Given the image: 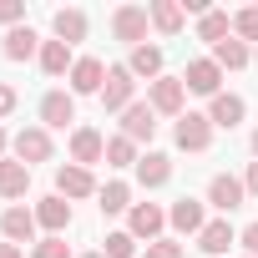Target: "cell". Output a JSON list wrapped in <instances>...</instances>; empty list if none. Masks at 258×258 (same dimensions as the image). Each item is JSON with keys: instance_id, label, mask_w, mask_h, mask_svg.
Instances as JSON below:
<instances>
[{"instance_id": "obj_1", "label": "cell", "mask_w": 258, "mask_h": 258, "mask_svg": "<svg viewBox=\"0 0 258 258\" xmlns=\"http://www.w3.org/2000/svg\"><path fill=\"white\" fill-rule=\"evenodd\" d=\"M147 26H152V16H147V6H116L111 11V36L116 41H126V46H147Z\"/></svg>"}, {"instance_id": "obj_31", "label": "cell", "mask_w": 258, "mask_h": 258, "mask_svg": "<svg viewBox=\"0 0 258 258\" xmlns=\"http://www.w3.org/2000/svg\"><path fill=\"white\" fill-rule=\"evenodd\" d=\"M101 253H106V258H132V253H137V238H132V233H106Z\"/></svg>"}, {"instance_id": "obj_2", "label": "cell", "mask_w": 258, "mask_h": 258, "mask_svg": "<svg viewBox=\"0 0 258 258\" xmlns=\"http://www.w3.org/2000/svg\"><path fill=\"white\" fill-rule=\"evenodd\" d=\"M172 137H177L182 152H208V147H213V121H208V111H182Z\"/></svg>"}, {"instance_id": "obj_25", "label": "cell", "mask_w": 258, "mask_h": 258, "mask_svg": "<svg viewBox=\"0 0 258 258\" xmlns=\"http://www.w3.org/2000/svg\"><path fill=\"white\" fill-rule=\"evenodd\" d=\"M71 66H76V56H71L66 41H46L41 46V71L46 76H71Z\"/></svg>"}, {"instance_id": "obj_11", "label": "cell", "mask_w": 258, "mask_h": 258, "mask_svg": "<svg viewBox=\"0 0 258 258\" xmlns=\"http://www.w3.org/2000/svg\"><path fill=\"white\" fill-rule=\"evenodd\" d=\"M152 132H157V111H152V101H132V106L121 111V137L152 142Z\"/></svg>"}, {"instance_id": "obj_14", "label": "cell", "mask_w": 258, "mask_h": 258, "mask_svg": "<svg viewBox=\"0 0 258 258\" xmlns=\"http://www.w3.org/2000/svg\"><path fill=\"white\" fill-rule=\"evenodd\" d=\"M36 228H41V223H36V208H21V203H16V208L0 213V233H6L16 248H21V243H31V238H36Z\"/></svg>"}, {"instance_id": "obj_7", "label": "cell", "mask_w": 258, "mask_h": 258, "mask_svg": "<svg viewBox=\"0 0 258 258\" xmlns=\"http://www.w3.org/2000/svg\"><path fill=\"white\" fill-rule=\"evenodd\" d=\"M71 96H101V86H106V66L96 61V56H76V66H71Z\"/></svg>"}, {"instance_id": "obj_36", "label": "cell", "mask_w": 258, "mask_h": 258, "mask_svg": "<svg viewBox=\"0 0 258 258\" xmlns=\"http://www.w3.org/2000/svg\"><path fill=\"white\" fill-rule=\"evenodd\" d=\"M16 101H21V96H16V86L0 81V116H11V111H16Z\"/></svg>"}, {"instance_id": "obj_21", "label": "cell", "mask_w": 258, "mask_h": 258, "mask_svg": "<svg viewBox=\"0 0 258 258\" xmlns=\"http://www.w3.org/2000/svg\"><path fill=\"white\" fill-rule=\"evenodd\" d=\"M26 192H31V167L26 162H0V198L21 203Z\"/></svg>"}, {"instance_id": "obj_22", "label": "cell", "mask_w": 258, "mask_h": 258, "mask_svg": "<svg viewBox=\"0 0 258 258\" xmlns=\"http://www.w3.org/2000/svg\"><path fill=\"white\" fill-rule=\"evenodd\" d=\"M147 16H152V26H157L162 36H177V31H182V21H187V11L177 6V0H152Z\"/></svg>"}, {"instance_id": "obj_38", "label": "cell", "mask_w": 258, "mask_h": 258, "mask_svg": "<svg viewBox=\"0 0 258 258\" xmlns=\"http://www.w3.org/2000/svg\"><path fill=\"white\" fill-rule=\"evenodd\" d=\"M0 258H26V253H21L16 243H0Z\"/></svg>"}, {"instance_id": "obj_30", "label": "cell", "mask_w": 258, "mask_h": 258, "mask_svg": "<svg viewBox=\"0 0 258 258\" xmlns=\"http://www.w3.org/2000/svg\"><path fill=\"white\" fill-rule=\"evenodd\" d=\"M233 36L248 46V41H258V6H248V11H238L233 16Z\"/></svg>"}, {"instance_id": "obj_20", "label": "cell", "mask_w": 258, "mask_h": 258, "mask_svg": "<svg viewBox=\"0 0 258 258\" xmlns=\"http://www.w3.org/2000/svg\"><path fill=\"white\" fill-rule=\"evenodd\" d=\"M233 243H238V233H233V223H228V218H213V223L198 233V248H203V253H213V258H218V253H228Z\"/></svg>"}, {"instance_id": "obj_23", "label": "cell", "mask_w": 258, "mask_h": 258, "mask_svg": "<svg viewBox=\"0 0 258 258\" xmlns=\"http://www.w3.org/2000/svg\"><path fill=\"white\" fill-rule=\"evenodd\" d=\"M126 71L132 76H147V86L162 76V46H137L132 56H126Z\"/></svg>"}, {"instance_id": "obj_32", "label": "cell", "mask_w": 258, "mask_h": 258, "mask_svg": "<svg viewBox=\"0 0 258 258\" xmlns=\"http://www.w3.org/2000/svg\"><path fill=\"white\" fill-rule=\"evenodd\" d=\"M31 258H71V243L66 238H36Z\"/></svg>"}, {"instance_id": "obj_8", "label": "cell", "mask_w": 258, "mask_h": 258, "mask_svg": "<svg viewBox=\"0 0 258 258\" xmlns=\"http://www.w3.org/2000/svg\"><path fill=\"white\" fill-rule=\"evenodd\" d=\"M208 203H213L223 218H228L233 208H243V203H248V187H243V177H233V172H218V177L208 182Z\"/></svg>"}, {"instance_id": "obj_5", "label": "cell", "mask_w": 258, "mask_h": 258, "mask_svg": "<svg viewBox=\"0 0 258 258\" xmlns=\"http://www.w3.org/2000/svg\"><path fill=\"white\" fill-rule=\"evenodd\" d=\"M132 91H137V76L126 66H106V86H101V106L106 111H126L132 106Z\"/></svg>"}, {"instance_id": "obj_33", "label": "cell", "mask_w": 258, "mask_h": 258, "mask_svg": "<svg viewBox=\"0 0 258 258\" xmlns=\"http://www.w3.org/2000/svg\"><path fill=\"white\" fill-rule=\"evenodd\" d=\"M142 258H182V243H172V238H157V243H147V253Z\"/></svg>"}, {"instance_id": "obj_39", "label": "cell", "mask_w": 258, "mask_h": 258, "mask_svg": "<svg viewBox=\"0 0 258 258\" xmlns=\"http://www.w3.org/2000/svg\"><path fill=\"white\" fill-rule=\"evenodd\" d=\"M6 147H11V137H6V126H0V152H6Z\"/></svg>"}, {"instance_id": "obj_41", "label": "cell", "mask_w": 258, "mask_h": 258, "mask_svg": "<svg viewBox=\"0 0 258 258\" xmlns=\"http://www.w3.org/2000/svg\"><path fill=\"white\" fill-rule=\"evenodd\" d=\"M81 258H106V253H81Z\"/></svg>"}, {"instance_id": "obj_28", "label": "cell", "mask_w": 258, "mask_h": 258, "mask_svg": "<svg viewBox=\"0 0 258 258\" xmlns=\"http://www.w3.org/2000/svg\"><path fill=\"white\" fill-rule=\"evenodd\" d=\"M96 198H101L96 203L101 213H132V187H126V182H106Z\"/></svg>"}, {"instance_id": "obj_17", "label": "cell", "mask_w": 258, "mask_h": 258, "mask_svg": "<svg viewBox=\"0 0 258 258\" xmlns=\"http://www.w3.org/2000/svg\"><path fill=\"white\" fill-rule=\"evenodd\" d=\"M41 121L46 126H71L76 121V96L71 91H46L41 96Z\"/></svg>"}, {"instance_id": "obj_35", "label": "cell", "mask_w": 258, "mask_h": 258, "mask_svg": "<svg viewBox=\"0 0 258 258\" xmlns=\"http://www.w3.org/2000/svg\"><path fill=\"white\" fill-rule=\"evenodd\" d=\"M238 243H243V253H248V258H258V223H248V228L238 233Z\"/></svg>"}, {"instance_id": "obj_16", "label": "cell", "mask_w": 258, "mask_h": 258, "mask_svg": "<svg viewBox=\"0 0 258 258\" xmlns=\"http://www.w3.org/2000/svg\"><path fill=\"white\" fill-rule=\"evenodd\" d=\"M167 223H172L177 233H192V238H198V233L208 228V213H203V203H198V198H177V203L167 208Z\"/></svg>"}, {"instance_id": "obj_24", "label": "cell", "mask_w": 258, "mask_h": 258, "mask_svg": "<svg viewBox=\"0 0 258 258\" xmlns=\"http://www.w3.org/2000/svg\"><path fill=\"white\" fill-rule=\"evenodd\" d=\"M51 31H56V41H66V46L86 41V11H56V16H51Z\"/></svg>"}, {"instance_id": "obj_40", "label": "cell", "mask_w": 258, "mask_h": 258, "mask_svg": "<svg viewBox=\"0 0 258 258\" xmlns=\"http://www.w3.org/2000/svg\"><path fill=\"white\" fill-rule=\"evenodd\" d=\"M253 157H258V126H253Z\"/></svg>"}, {"instance_id": "obj_43", "label": "cell", "mask_w": 258, "mask_h": 258, "mask_svg": "<svg viewBox=\"0 0 258 258\" xmlns=\"http://www.w3.org/2000/svg\"><path fill=\"white\" fill-rule=\"evenodd\" d=\"M243 258H248V253H243Z\"/></svg>"}, {"instance_id": "obj_12", "label": "cell", "mask_w": 258, "mask_h": 258, "mask_svg": "<svg viewBox=\"0 0 258 258\" xmlns=\"http://www.w3.org/2000/svg\"><path fill=\"white\" fill-rule=\"evenodd\" d=\"M56 192L71 203V198H91V192H101V187H96L91 167H76V162H66V167H56Z\"/></svg>"}, {"instance_id": "obj_9", "label": "cell", "mask_w": 258, "mask_h": 258, "mask_svg": "<svg viewBox=\"0 0 258 258\" xmlns=\"http://www.w3.org/2000/svg\"><path fill=\"white\" fill-rule=\"evenodd\" d=\"M182 86H187V91H198V96H218V86H223V66H218L213 56H203V61H187V71H182Z\"/></svg>"}, {"instance_id": "obj_34", "label": "cell", "mask_w": 258, "mask_h": 258, "mask_svg": "<svg viewBox=\"0 0 258 258\" xmlns=\"http://www.w3.org/2000/svg\"><path fill=\"white\" fill-rule=\"evenodd\" d=\"M21 21H26V6H21V0H0V26H11V31H16Z\"/></svg>"}, {"instance_id": "obj_10", "label": "cell", "mask_w": 258, "mask_h": 258, "mask_svg": "<svg viewBox=\"0 0 258 258\" xmlns=\"http://www.w3.org/2000/svg\"><path fill=\"white\" fill-rule=\"evenodd\" d=\"M71 162H76V167L106 162V137L96 132V126H76V132H71Z\"/></svg>"}, {"instance_id": "obj_19", "label": "cell", "mask_w": 258, "mask_h": 258, "mask_svg": "<svg viewBox=\"0 0 258 258\" xmlns=\"http://www.w3.org/2000/svg\"><path fill=\"white\" fill-rule=\"evenodd\" d=\"M137 182H142V187H162V182H172V157H167V152H147V157H137Z\"/></svg>"}, {"instance_id": "obj_29", "label": "cell", "mask_w": 258, "mask_h": 258, "mask_svg": "<svg viewBox=\"0 0 258 258\" xmlns=\"http://www.w3.org/2000/svg\"><path fill=\"white\" fill-rule=\"evenodd\" d=\"M106 167H137V142L132 137H111L106 142Z\"/></svg>"}, {"instance_id": "obj_3", "label": "cell", "mask_w": 258, "mask_h": 258, "mask_svg": "<svg viewBox=\"0 0 258 258\" xmlns=\"http://www.w3.org/2000/svg\"><path fill=\"white\" fill-rule=\"evenodd\" d=\"M147 101H152L157 116H182V101H187L182 76H157V81L147 86Z\"/></svg>"}, {"instance_id": "obj_42", "label": "cell", "mask_w": 258, "mask_h": 258, "mask_svg": "<svg viewBox=\"0 0 258 258\" xmlns=\"http://www.w3.org/2000/svg\"><path fill=\"white\" fill-rule=\"evenodd\" d=\"M253 66H258V56H253Z\"/></svg>"}, {"instance_id": "obj_18", "label": "cell", "mask_w": 258, "mask_h": 258, "mask_svg": "<svg viewBox=\"0 0 258 258\" xmlns=\"http://www.w3.org/2000/svg\"><path fill=\"white\" fill-rule=\"evenodd\" d=\"M41 36L31 31V26H16V31H6V46H0V51H6V61H31V56H41Z\"/></svg>"}, {"instance_id": "obj_6", "label": "cell", "mask_w": 258, "mask_h": 258, "mask_svg": "<svg viewBox=\"0 0 258 258\" xmlns=\"http://www.w3.org/2000/svg\"><path fill=\"white\" fill-rule=\"evenodd\" d=\"M162 228H167V213H162L157 203H132V213H126V233H132V238L157 243V238H162Z\"/></svg>"}, {"instance_id": "obj_15", "label": "cell", "mask_w": 258, "mask_h": 258, "mask_svg": "<svg viewBox=\"0 0 258 258\" xmlns=\"http://www.w3.org/2000/svg\"><path fill=\"white\" fill-rule=\"evenodd\" d=\"M243 116H248V101H243V96H233V91H218V96H213V106H208V121H213V126H223V132H233Z\"/></svg>"}, {"instance_id": "obj_27", "label": "cell", "mask_w": 258, "mask_h": 258, "mask_svg": "<svg viewBox=\"0 0 258 258\" xmlns=\"http://www.w3.org/2000/svg\"><path fill=\"white\" fill-rule=\"evenodd\" d=\"M213 61H218V66H223V71H243V66H248V61H253V56H248V46H243V41H238V36H228V41H223V46H213Z\"/></svg>"}, {"instance_id": "obj_4", "label": "cell", "mask_w": 258, "mask_h": 258, "mask_svg": "<svg viewBox=\"0 0 258 258\" xmlns=\"http://www.w3.org/2000/svg\"><path fill=\"white\" fill-rule=\"evenodd\" d=\"M11 152H16V162H26V167L51 162V132H46V126H21L16 142H11Z\"/></svg>"}, {"instance_id": "obj_26", "label": "cell", "mask_w": 258, "mask_h": 258, "mask_svg": "<svg viewBox=\"0 0 258 258\" xmlns=\"http://www.w3.org/2000/svg\"><path fill=\"white\" fill-rule=\"evenodd\" d=\"M233 36V21H228V11H208L203 21H198V41H213V46H223Z\"/></svg>"}, {"instance_id": "obj_37", "label": "cell", "mask_w": 258, "mask_h": 258, "mask_svg": "<svg viewBox=\"0 0 258 258\" xmlns=\"http://www.w3.org/2000/svg\"><path fill=\"white\" fill-rule=\"evenodd\" d=\"M243 187H248V198H258V162H248V172H243Z\"/></svg>"}, {"instance_id": "obj_13", "label": "cell", "mask_w": 258, "mask_h": 258, "mask_svg": "<svg viewBox=\"0 0 258 258\" xmlns=\"http://www.w3.org/2000/svg\"><path fill=\"white\" fill-rule=\"evenodd\" d=\"M36 223L46 228V238H61V233L71 228V203H66L61 192H51V198H41V203H36Z\"/></svg>"}]
</instances>
